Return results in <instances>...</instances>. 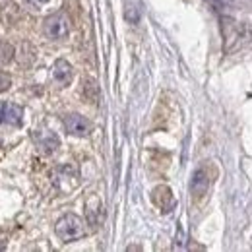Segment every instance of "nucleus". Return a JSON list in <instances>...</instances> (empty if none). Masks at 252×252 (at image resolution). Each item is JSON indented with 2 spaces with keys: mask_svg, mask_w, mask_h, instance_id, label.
Listing matches in <instances>:
<instances>
[{
  "mask_svg": "<svg viewBox=\"0 0 252 252\" xmlns=\"http://www.w3.org/2000/svg\"><path fill=\"white\" fill-rule=\"evenodd\" d=\"M55 233L59 235V239L64 243H72L78 241L82 237H86V223L82 218H78L76 214H66L55 225Z\"/></svg>",
  "mask_w": 252,
  "mask_h": 252,
  "instance_id": "1",
  "label": "nucleus"
},
{
  "mask_svg": "<svg viewBox=\"0 0 252 252\" xmlns=\"http://www.w3.org/2000/svg\"><path fill=\"white\" fill-rule=\"evenodd\" d=\"M45 33L51 39H64L70 33V20L64 12H57L45 20Z\"/></svg>",
  "mask_w": 252,
  "mask_h": 252,
  "instance_id": "2",
  "label": "nucleus"
},
{
  "mask_svg": "<svg viewBox=\"0 0 252 252\" xmlns=\"http://www.w3.org/2000/svg\"><path fill=\"white\" fill-rule=\"evenodd\" d=\"M210 185H212V171H210V167L208 165L198 167L194 171V175H192V181H190V192H192V196L194 198L204 196L208 192V189H210Z\"/></svg>",
  "mask_w": 252,
  "mask_h": 252,
  "instance_id": "3",
  "label": "nucleus"
},
{
  "mask_svg": "<svg viewBox=\"0 0 252 252\" xmlns=\"http://www.w3.org/2000/svg\"><path fill=\"white\" fill-rule=\"evenodd\" d=\"M24 119V109L16 103H0V125L20 126Z\"/></svg>",
  "mask_w": 252,
  "mask_h": 252,
  "instance_id": "4",
  "label": "nucleus"
},
{
  "mask_svg": "<svg viewBox=\"0 0 252 252\" xmlns=\"http://www.w3.org/2000/svg\"><path fill=\"white\" fill-rule=\"evenodd\" d=\"M64 126H66L68 134H72V136H88L90 130H92V123H90L86 117L78 115V113L68 115V117L64 119Z\"/></svg>",
  "mask_w": 252,
  "mask_h": 252,
  "instance_id": "5",
  "label": "nucleus"
},
{
  "mask_svg": "<svg viewBox=\"0 0 252 252\" xmlns=\"http://www.w3.org/2000/svg\"><path fill=\"white\" fill-rule=\"evenodd\" d=\"M152 200H154V204L158 206L159 210L165 212V214H169L175 208V198H173V192H171L169 187H158V189H154Z\"/></svg>",
  "mask_w": 252,
  "mask_h": 252,
  "instance_id": "6",
  "label": "nucleus"
},
{
  "mask_svg": "<svg viewBox=\"0 0 252 252\" xmlns=\"http://www.w3.org/2000/svg\"><path fill=\"white\" fill-rule=\"evenodd\" d=\"M72 66L66 63L64 59H59L55 66H53V78H55V82L59 84V86H68L70 82H72Z\"/></svg>",
  "mask_w": 252,
  "mask_h": 252,
  "instance_id": "7",
  "label": "nucleus"
},
{
  "mask_svg": "<svg viewBox=\"0 0 252 252\" xmlns=\"http://www.w3.org/2000/svg\"><path fill=\"white\" fill-rule=\"evenodd\" d=\"M35 140H37L39 148H41L45 154H53V152L59 150V146H61V140L57 138L55 132H35Z\"/></svg>",
  "mask_w": 252,
  "mask_h": 252,
  "instance_id": "8",
  "label": "nucleus"
},
{
  "mask_svg": "<svg viewBox=\"0 0 252 252\" xmlns=\"http://www.w3.org/2000/svg\"><path fill=\"white\" fill-rule=\"evenodd\" d=\"M14 59V47L6 41H0V66L10 64Z\"/></svg>",
  "mask_w": 252,
  "mask_h": 252,
  "instance_id": "9",
  "label": "nucleus"
},
{
  "mask_svg": "<svg viewBox=\"0 0 252 252\" xmlns=\"http://www.w3.org/2000/svg\"><path fill=\"white\" fill-rule=\"evenodd\" d=\"M84 92H86V95H88L92 101H97L99 90H97V84H95L94 80H86V84H84Z\"/></svg>",
  "mask_w": 252,
  "mask_h": 252,
  "instance_id": "10",
  "label": "nucleus"
},
{
  "mask_svg": "<svg viewBox=\"0 0 252 252\" xmlns=\"http://www.w3.org/2000/svg\"><path fill=\"white\" fill-rule=\"evenodd\" d=\"M10 86H12V78H10L6 72H0V94L6 92Z\"/></svg>",
  "mask_w": 252,
  "mask_h": 252,
  "instance_id": "11",
  "label": "nucleus"
},
{
  "mask_svg": "<svg viewBox=\"0 0 252 252\" xmlns=\"http://www.w3.org/2000/svg\"><path fill=\"white\" fill-rule=\"evenodd\" d=\"M32 4H37V6H43V4H47L49 0H30Z\"/></svg>",
  "mask_w": 252,
  "mask_h": 252,
  "instance_id": "12",
  "label": "nucleus"
}]
</instances>
